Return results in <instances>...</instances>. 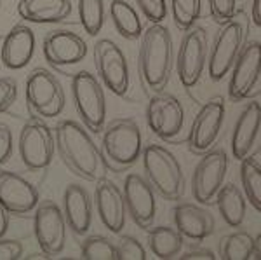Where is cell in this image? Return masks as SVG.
<instances>
[{"label":"cell","mask_w":261,"mask_h":260,"mask_svg":"<svg viewBox=\"0 0 261 260\" xmlns=\"http://www.w3.org/2000/svg\"><path fill=\"white\" fill-rule=\"evenodd\" d=\"M54 136L56 150L71 173L87 182H98L105 177L107 164L101 149L94 144L86 126L71 119L60 121L54 128Z\"/></svg>","instance_id":"cell-1"},{"label":"cell","mask_w":261,"mask_h":260,"mask_svg":"<svg viewBox=\"0 0 261 260\" xmlns=\"http://www.w3.org/2000/svg\"><path fill=\"white\" fill-rule=\"evenodd\" d=\"M174 65L172 37L162 23H151L141 35L138 70L141 84L146 91L161 93L171 79Z\"/></svg>","instance_id":"cell-2"},{"label":"cell","mask_w":261,"mask_h":260,"mask_svg":"<svg viewBox=\"0 0 261 260\" xmlns=\"http://www.w3.org/2000/svg\"><path fill=\"white\" fill-rule=\"evenodd\" d=\"M143 154L141 129L134 119H113L103 129L101 156L108 170L125 171L138 162Z\"/></svg>","instance_id":"cell-3"},{"label":"cell","mask_w":261,"mask_h":260,"mask_svg":"<svg viewBox=\"0 0 261 260\" xmlns=\"http://www.w3.org/2000/svg\"><path fill=\"white\" fill-rule=\"evenodd\" d=\"M145 177L159 196L169 201L181 199L185 192V175L179 161L169 149L150 144L143 149Z\"/></svg>","instance_id":"cell-4"},{"label":"cell","mask_w":261,"mask_h":260,"mask_svg":"<svg viewBox=\"0 0 261 260\" xmlns=\"http://www.w3.org/2000/svg\"><path fill=\"white\" fill-rule=\"evenodd\" d=\"M73 105L82 124L91 133H101L107 123V98L96 75L81 70L71 79Z\"/></svg>","instance_id":"cell-5"},{"label":"cell","mask_w":261,"mask_h":260,"mask_svg":"<svg viewBox=\"0 0 261 260\" xmlns=\"http://www.w3.org/2000/svg\"><path fill=\"white\" fill-rule=\"evenodd\" d=\"M247 32H249L247 21L233 18L223 25L221 30L216 33L207 58V74L211 81L218 82L231 72L239 53L246 44Z\"/></svg>","instance_id":"cell-6"},{"label":"cell","mask_w":261,"mask_h":260,"mask_svg":"<svg viewBox=\"0 0 261 260\" xmlns=\"http://www.w3.org/2000/svg\"><path fill=\"white\" fill-rule=\"evenodd\" d=\"M24 96L30 114L42 117V119H53L65 110L66 96L63 86L45 68H35L28 74Z\"/></svg>","instance_id":"cell-7"},{"label":"cell","mask_w":261,"mask_h":260,"mask_svg":"<svg viewBox=\"0 0 261 260\" xmlns=\"http://www.w3.org/2000/svg\"><path fill=\"white\" fill-rule=\"evenodd\" d=\"M19 157L30 171L47 170L56 152V136L42 117L32 115L19 133Z\"/></svg>","instance_id":"cell-8"},{"label":"cell","mask_w":261,"mask_h":260,"mask_svg":"<svg viewBox=\"0 0 261 260\" xmlns=\"http://www.w3.org/2000/svg\"><path fill=\"white\" fill-rule=\"evenodd\" d=\"M225 115L226 105L221 96H214V98L207 100L202 105L197 115L193 117L190 133H188V149H190V152L202 156V154L213 149L221 133Z\"/></svg>","instance_id":"cell-9"},{"label":"cell","mask_w":261,"mask_h":260,"mask_svg":"<svg viewBox=\"0 0 261 260\" xmlns=\"http://www.w3.org/2000/svg\"><path fill=\"white\" fill-rule=\"evenodd\" d=\"M228 171V156L223 149H211L202 154L192 177V192L197 203L211 204L216 201Z\"/></svg>","instance_id":"cell-10"},{"label":"cell","mask_w":261,"mask_h":260,"mask_svg":"<svg viewBox=\"0 0 261 260\" xmlns=\"http://www.w3.org/2000/svg\"><path fill=\"white\" fill-rule=\"evenodd\" d=\"M209 58V44L205 30L200 27H193L183 35L176 58L178 77L183 87L190 89L200 81L205 70V63Z\"/></svg>","instance_id":"cell-11"},{"label":"cell","mask_w":261,"mask_h":260,"mask_svg":"<svg viewBox=\"0 0 261 260\" xmlns=\"http://www.w3.org/2000/svg\"><path fill=\"white\" fill-rule=\"evenodd\" d=\"M66 219L54 201H44L33 217V232L39 248L45 257H56L66 245Z\"/></svg>","instance_id":"cell-12"},{"label":"cell","mask_w":261,"mask_h":260,"mask_svg":"<svg viewBox=\"0 0 261 260\" xmlns=\"http://www.w3.org/2000/svg\"><path fill=\"white\" fill-rule=\"evenodd\" d=\"M94 65L101 82L113 94L124 96L129 89V65L124 51L110 39L94 44Z\"/></svg>","instance_id":"cell-13"},{"label":"cell","mask_w":261,"mask_h":260,"mask_svg":"<svg viewBox=\"0 0 261 260\" xmlns=\"http://www.w3.org/2000/svg\"><path fill=\"white\" fill-rule=\"evenodd\" d=\"M146 123L155 136L166 141L178 138L185 126L183 103L169 93H155L146 107Z\"/></svg>","instance_id":"cell-14"},{"label":"cell","mask_w":261,"mask_h":260,"mask_svg":"<svg viewBox=\"0 0 261 260\" xmlns=\"http://www.w3.org/2000/svg\"><path fill=\"white\" fill-rule=\"evenodd\" d=\"M261 79V44L251 40L244 44L231 68L228 82V98L231 102L246 100Z\"/></svg>","instance_id":"cell-15"},{"label":"cell","mask_w":261,"mask_h":260,"mask_svg":"<svg viewBox=\"0 0 261 260\" xmlns=\"http://www.w3.org/2000/svg\"><path fill=\"white\" fill-rule=\"evenodd\" d=\"M124 199L127 215L140 229H150L157 215V199L155 188L146 178L138 173H129L124 180Z\"/></svg>","instance_id":"cell-16"},{"label":"cell","mask_w":261,"mask_h":260,"mask_svg":"<svg viewBox=\"0 0 261 260\" xmlns=\"http://www.w3.org/2000/svg\"><path fill=\"white\" fill-rule=\"evenodd\" d=\"M94 204L101 224L113 234L122 232L127 219V206H125L124 192L113 180L101 177L96 182Z\"/></svg>","instance_id":"cell-17"},{"label":"cell","mask_w":261,"mask_h":260,"mask_svg":"<svg viewBox=\"0 0 261 260\" xmlns=\"http://www.w3.org/2000/svg\"><path fill=\"white\" fill-rule=\"evenodd\" d=\"M39 191L14 171H0V203L11 215H27L39 206Z\"/></svg>","instance_id":"cell-18"},{"label":"cell","mask_w":261,"mask_h":260,"mask_svg":"<svg viewBox=\"0 0 261 260\" xmlns=\"http://www.w3.org/2000/svg\"><path fill=\"white\" fill-rule=\"evenodd\" d=\"M87 54V44L81 35L70 30H53L44 39V56L53 66L81 63Z\"/></svg>","instance_id":"cell-19"},{"label":"cell","mask_w":261,"mask_h":260,"mask_svg":"<svg viewBox=\"0 0 261 260\" xmlns=\"http://www.w3.org/2000/svg\"><path fill=\"white\" fill-rule=\"evenodd\" d=\"M172 220L183 238L195 243L204 241L216 229V222L205 208L193 203H179L172 208Z\"/></svg>","instance_id":"cell-20"},{"label":"cell","mask_w":261,"mask_h":260,"mask_svg":"<svg viewBox=\"0 0 261 260\" xmlns=\"http://www.w3.org/2000/svg\"><path fill=\"white\" fill-rule=\"evenodd\" d=\"M35 54V33L27 25H14L2 44V65L9 70L24 68Z\"/></svg>","instance_id":"cell-21"},{"label":"cell","mask_w":261,"mask_h":260,"mask_svg":"<svg viewBox=\"0 0 261 260\" xmlns=\"http://www.w3.org/2000/svg\"><path fill=\"white\" fill-rule=\"evenodd\" d=\"M63 213L71 232L86 236L92 225V201L89 192L79 183H70L63 194Z\"/></svg>","instance_id":"cell-22"},{"label":"cell","mask_w":261,"mask_h":260,"mask_svg":"<svg viewBox=\"0 0 261 260\" xmlns=\"http://www.w3.org/2000/svg\"><path fill=\"white\" fill-rule=\"evenodd\" d=\"M261 128V105L258 102H251L242 108L241 115L231 131V154L235 159L242 161L249 156L252 147L256 144Z\"/></svg>","instance_id":"cell-23"},{"label":"cell","mask_w":261,"mask_h":260,"mask_svg":"<svg viewBox=\"0 0 261 260\" xmlns=\"http://www.w3.org/2000/svg\"><path fill=\"white\" fill-rule=\"evenodd\" d=\"M18 14L30 23H61L71 14V0H19Z\"/></svg>","instance_id":"cell-24"},{"label":"cell","mask_w":261,"mask_h":260,"mask_svg":"<svg viewBox=\"0 0 261 260\" xmlns=\"http://www.w3.org/2000/svg\"><path fill=\"white\" fill-rule=\"evenodd\" d=\"M216 206L220 209L221 219L230 227H241L246 220L247 199L235 183H226L220 188L216 196Z\"/></svg>","instance_id":"cell-25"},{"label":"cell","mask_w":261,"mask_h":260,"mask_svg":"<svg viewBox=\"0 0 261 260\" xmlns=\"http://www.w3.org/2000/svg\"><path fill=\"white\" fill-rule=\"evenodd\" d=\"M110 18L119 35L127 40H138L143 35V23L138 11L125 0H112Z\"/></svg>","instance_id":"cell-26"},{"label":"cell","mask_w":261,"mask_h":260,"mask_svg":"<svg viewBox=\"0 0 261 260\" xmlns=\"http://www.w3.org/2000/svg\"><path fill=\"white\" fill-rule=\"evenodd\" d=\"M146 240H148L150 251L157 258H174L183 248V234L178 229L167 227V225L150 229Z\"/></svg>","instance_id":"cell-27"},{"label":"cell","mask_w":261,"mask_h":260,"mask_svg":"<svg viewBox=\"0 0 261 260\" xmlns=\"http://www.w3.org/2000/svg\"><path fill=\"white\" fill-rule=\"evenodd\" d=\"M241 182L247 203L261 213V164L252 156L241 161Z\"/></svg>","instance_id":"cell-28"},{"label":"cell","mask_w":261,"mask_h":260,"mask_svg":"<svg viewBox=\"0 0 261 260\" xmlns=\"http://www.w3.org/2000/svg\"><path fill=\"white\" fill-rule=\"evenodd\" d=\"M254 255V238L249 232H231L220 241V258L247 260Z\"/></svg>","instance_id":"cell-29"},{"label":"cell","mask_w":261,"mask_h":260,"mask_svg":"<svg viewBox=\"0 0 261 260\" xmlns=\"http://www.w3.org/2000/svg\"><path fill=\"white\" fill-rule=\"evenodd\" d=\"M79 19L87 35L96 37L105 25V0H79Z\"/></svg>","instance_id":"cell-30"},{"label":"cell","mask_w":261,"mask_h":260,"mask_svg":"<svg viewBox=\"0 0 261 260\" xmlns=\"http://www.w3.org/2000/svg\"><path fill=\"white\" fill-rule=\"evenodd\" d=\"M171 11L174 25L181 32L195 27L202 12V0H171Z\"/></svg>","instance_id":"cell-31"},{"label":"cell","mask_w":261,"mask_h":260,"mask_svg":"<svg viewBox=\"0 0 261 260\" xmlns=\"http://www.w3.org/2000/svg\"><path fill=\"white\" fill-rule=\"evenodd\" d=\"M81 255L86 260H115L117 246L105 236H87L81 245Z\"/></svg>","instance_id":"cell-32"},{"label":"cell","mask_w":261,"mask_h":260,"mask_svg":"<svg viewBox=\"0 0 261 260\" xmlns=\"http://www.w3.org/2000/svg\"><path fill=\"white\" fill-rule=\"evenodd\" d=\"M117 246V258L119 260H145L146 250L136 238L133 236H120Z\"/></svg>","instance_id":"cell-33"},{"label":"cell","mask_w":261,"mask_h":260,"mask_svg":"<svg viewBox=\"0 0 261 260\" xmlns=\"http://www.w3.org/2000/svg\"><path fill=\"white\" fill-rule=\"evenodd\" d=\"M237 0H209V14L218 25H225L233 19Z\"/></svg>","instance_id":"cell-34"},{"label":"cell","mask_w":261,"mask_h":260,"mask_svg":"<svg viewBox=\"0 0 261 260\" xmlns=\"http://www.w3.org/2000/svg\"><path fill=\"white\" fill-rule=\"evenodd\" d=\"M136 6L150 23H162L167 16L166 0H136Z\"/></svg>","instance_id":"cell-35"},{"label":"cell","mask_w":261,"mask_h":260,"mask_svg":"<svg viewBox=\"0 0 261 260\" xmlns=\"http://www.w3.org/2000/svg\"><path fill=\"white\" fill-rule=\"evenodd\" d=\"M18 100V82L12 77H0V114L7 112Z\"/></svg>","instance_id":"cell-36"},{"label":"cell","mask_w":261,"mask_h":260,"mask_svg":"<svg viewBox=\"0 0 261 260\" xmlns=\"http://www.w3.org/2000/svg\"><path fill=\"white\" fill-rule=\"evenodd\" d=\"M14 150V138H12V131L7 124L0 123V166L9 162Z\"/></svg>","instance_id":"cell-37"},{"label":"cell","mask_w":261,"mask_h":260,"mask_svg":"<svg viewBox=\"0 0 261 260\" xmlns=\"http://www.w3.org/2000/svg\"><path fill=\"white\" fill-rule=\"evenodd\" d=\"M23 257V245L18 240L0 238V260H18Z\"/></svg>","instance_id":"cell-38"},{"label":"cell","mask_w":261,"mask_h":260,"mask_svg":"<svg viewBox=\"0 0 261 260\" xmlns=\"http://www.w3.org/2000/svg\"><path fill=\"white\" fill-rule=\"evenodd\" d=\"M181 260H214L218 258L211 250L205 248H190L188 251H185L183 255H179Z\"/></svg>","instance_id":"cell-39"},{"label":"cell","mask_w":261,"mask_h":260,"mask_svg":"<svg viewBox=\"0 0 261 260\" xmlns=\"http://www.w3.org/2000/svg\"><path fill=\"white\" fill-rule=\"evenodd\" d=\"M9 217H11V213L2 206V203H0V238H4L7 234V229H9V220H11Z\"/></svg>","instance_id":"cell-40"},{"label":"cell","mask_w":261,"mask_h":260,"mask_svg":"<svg viewBox=\"0 0 261 260\" xmlns=\"http://www.w3.org/2000/svg\"><path fill=\"white\" fill-rule=\"evenodd\" d=\"M251 18H252V23L261 28V0H252Z\"/></svg>","instance_id":"cell-41"},{"label":"cell","mask_w":261,"mask_h":260,"mask_svg":"<svg viewBox=\"0 0 261 260\" xmlns=\"http://www.w3.org/2000/svg\"><path fill=\"white\" fill-rule=\"evenodd\" d=\"M252 258L261 260V232L254 238V255H252Z\"/></svg>","instance_id":"cell-42"},{"label":"cell","mask_w":261,"mask_h":260,"mask_svg":"<svg viewBox=\"0 0 261 260\" xmlns=\"http://www.w3.org/2000/svg\"><path fill=\"white\" fill-rule=\"evenodd\" d=\"M0 9H2V0H0Z\"/></svg>","instance_id":"cell-43"}]
</instances>
